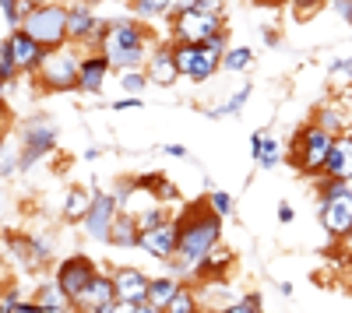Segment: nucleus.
Here are the masks:
<instances>
[{
    "instance_id": "obj_1",
    "label": "nucleus",
    "mask_w": 352,
    "mask_h": 313,
    "mask_svg": "<svg viewBox=\"0 0 352 313\" xmlns=\"http://www.w3.org/2000/svg\"><path fill=\"white\" fill-rule=\"evenodd\" d=\"M222 243V215L212 211L208 201L190 205L176 218V268L190 271Z\"/></svg>"
},
{
    "instance_id": "obj_2",
    "label": "nucleus",
    "mask_w": 352,
    "mask_h": 313,
    "mask_svg": "<svg viewBox=\"0 0 352 313\" xmlns=\"http://www.w3.org/2000/svg\"><path fill=\"white\" fill-rule=\"evenodd\" d=\"M99 49L106 53L113 71H141L155 49L152 28H148V21H138V18H113V21H106Z\"/></svg>"
},
{
    "instance_id": "obj_3",
    "label": "nucleus",
    "mask_w": 352,
    "mask_h": 313,
    "mask_svg": "<svg viewBox=\"0 0 352 313\" xmlns=\"http://www.w3.org/2000/svg\"><path fill=\"white\" fill-rule=\"evenodd\" d=\"M320 205H317V218L324 225V233L331 240H349L352 236V187L345 180H328L320 176Z\"/></svg>"
},
{
    "instance_id": "obj_4",
    "label": "nucleus",
    "mask_w": 352,
    "mask_h": 313,
    "mask_svg": "<svg viewBox=\"0 0 352 313\" xmlns=\"http://www.w3.org/2000/svg\"><path fill=\"white\" fill-rule=\"evenodd\" d=\"M331 145H335V134H328L317 124H307L296 137H292L289 162L296 165L303 176H324V162H328Z\"/></svg>"
},
{
    "instance_id": "obj_5",
    "label": "nucleus",
    "mask_w": 352,
    "mask_h": 313,
    "mask_svg": "<svg viewBox=\"0 0 352 313\" xmlns=\"http://www.w3.org/2000/svg\"><path fill=\"white\" fill-rule=\"evenodd\" d=\"M78 71H81V56L74 43H64V46L43 53L36 78L46 92H78Z\"/></svg>"
},
{
    "instance_id": "obj_6",
    "label": "nucleus",
    "mask_w": 352,
    "mask_h": 313,
    "mask_svg": "<svg viewBox=\"0 0 352 313\" xmlns=\"http://www.w3.org/2000/svg\"><path fill=\"white\" fill-rule=\"evenodd\" d=\"M21 28L32 36L43 49H56L67 43V4H56V0H46V4L32 8L25 14Z\"/></svg>"
},
{
    "instance_id": "obj_7",
    "label": "nucleus",
    "mask_w": 352,
    "mask_h": 313,
    "mask_svg": "<svg viewBox=\"0 0 352 313\" xmlns=\"http://www.w3.org/2000/svg\"><path fill=\"white\" fill-rule=\"evenodd\" d=\"M173 56H176V67H180V78L194 84L212 81L222 71V56L212 53L204 43H173Z\"/></svg>"
},
{
    "instance_id": "obj_8",
    "label": "nucleus",
    "mask_w": 352,
    "mask_h": 313,
    "mask_svg": "<svg viewBox=\"0 0 352 313\" xmlns=\"http://www.w3.org/2000/svg\"><path fill=\"white\" fill-rule=\"evenodd\" d=\"M226 28V11L208 14V11H173L169 14V32L173 43H204L208 36Z\"/></svg>"
},
{
    "instance_id": "obj_9",
    "label": "nucleus",
    "mask_w": 352,
    "mask_h": 313,
    "mask_svg": "<svg viewBox=\"0 0 352 313\" xmlns=\"http://www.w3.org/2000/svg\"><path fill=\"white\" fill-rule=\"evenodd\" d=\"M106 32V21L99 18V11L85 0L67 4V43L85 46V49H99V39Z\"/></svg>"
},
{
    "instance_id": "obj_10",
    "label": "nucleus",
    "mask_w": 352,
    "mask_h": 313,
    "mask_svg": "<svg viewBox=\"0 0 352 313\" xmlns=\"http://www.w3.org/2000/svg\"><path fill=\"white\" fill-rule=\"evenodd\" d=\"M56 148V127L50 117H32L21 127V173H28L36 162H43Z\"/></svg>"
},
{
    "instance_id": "obj_11",
    "label": "nucleus",
    "mask_w": 352,
    "mask_h": 313,
    "mask_svg": "<svg viewBox=\"0 0 352 313\" xmlns=\"http://www.w3.org/2000/svg\"><path fill=\"white\" fill-rule=\"evenodd\" d=\"M96 275H99L96 261L85 257V253H71V257H64L60 264H56V271H53L56 286H60L71 299H78V296L85 292V286H88V281H92Z\"/></svg>"
},
{
    "instance_id": "obj_12",
    "label": "nucleus",
    "mask_w": 352,
    "mask_h": 313,
    "mask_svg": "<svg viewBox=\"0 0 352 313\" xmlns=\"http://www.w3.org/2000/svg\"><path fill=\"white\" fill-rule=\"evenodd\" d=\"M116 215H120V205L113 201V194L96 190L92 208H88V215H85V222H81L85 236L92 240V243H109V229H113V218H116Z\"/></svg>"
},
{
    "instance_id": "obj_13",
    "label": "nucleus",
    "mask_w": 352,
    "mask_h": 313,
    "mask_svg": "<svg viewBox=\"0 0 352 313\" xmlns=\"http://www.w3.org/2000/svg\"><path fill=\"white\" fill-rule=\"evenodd\" d=\"M0 49L11 56V64H14L18 74H36L39 64H43V53H46L32 36L25 32V28H11V36L0 43Z\"/></svg>"
},
{
    "instance_id": "obj_14",
    "label": "nucleus",
    "mask_w": 352,
    "mask_h": 313,
    "mask_svg": "<svg viewBox=\"0 0 352 313\" xmlns=\"http://www.w3.org/2000/svg\"><path fill=\"white\" fill-rule=\"evenodd\" d=\"M138 250H144L148 257L166 261V264L176 261V218L155 225V229H141V236H138Z\"/></svg>"
},
{
    "instance_id": "obj_15",
    "label": "nucleus",
    "mask_w": 352,
    "mask_h": 313,
    "mask_svg": "<svg viewBox=\"0 0 352 313\" xmlns=\"http://www.w3.org/2000/svg\"><path fill=\"white\" fill-rule=\"evenodd\" d=\"M109 71L113 64L106 60V53L102 49H88L81 56V71H78V92L85 95H99L106 89V81H109Z\"/></svg>"
},
{
    "instance_id": "obj_16",
    "label": "nucleus",
    "mask_w": 352,
    "mask_h": 313,
    "mask_svg": "<svg viewBox=\"0 0 352 313\" xmlns=\"http://www.w3.org/2000/svg\"><path fill=\"white\" fill-rule=\"evenodd\" d=\"M144 74L155 89H173L180 81V67H176V56H173V39L169 43H155L148 64H144Z\"/></svg>"
},
{
    "instance_id": "obj_17",
    "label": "nucleus",
    "mask_w": 352,
    "mask_h": 313,
    "mask_svg": "<svg viewBox=\"0 0 352 313\" xmlns=\"http://www.w3.org/2000/svg\"><path fill=\"white\" fill-rule=\"evenodd\" d=\"M148 275H141L138 268H116L113 271V292L116 303H148Z\"/></svg>"
},
{
    "instance_id": "obj_18",
    "label": "nucleus",
    "mask_w": 352,
    "mask_h": 313,
    "mask_svg": "<svg viewBox=\"0 0 352 313\" xmlns=\"http://www.w3.org/2000/svg\"><path fill=\"white\" fill-rule=\"evenodd\" d=\"M109 303H116V292H113V275H102V271H99V275L85 286V292L74 299V310H78V313H92V310L109 306Z\"/></svg>"
},
{
    "instance_id": "obj_19",
    "label": "nucleus",
    "mask_w": 352,
    "mask_h": 313,
    "mask_svg": "<svg viewBox=\"0 0 352 313\" xmlns=\"http://www.w3.org/2000/svg\"><path fill=\"white\" fill-rule=\"evenodd\" d=\"M324 176L328 180H352V130L338 134L335 145L328 152V162H324Z\"/></svg>"
},
{
    "instance_id": "obj_20",
    "label": "nucleus",
    "mask_w": 352,
    "mask_h": 313,
    "mask_svg": "<svg viewBox=\"0 0 352 313\" xmlns=\"http://www.w3.org/2000/svg\"><path fill=\"white\" fill-rule=\"evenodd\" d=\"M92 197H96V190H88V187H71V190L64 194L60 218H64L67 225H81L85 215H88V208H92Z\"/></svg>"
},
{
    "instance_id": "obj_21",
    "label": "nucleus",
    "mask_w": 352,
    "mask_h": 313,
    "mask_svg": "<svg viewBox=\"0 0 352 313\" xmlns=\"http://www.w3.org/2000/svg\"><path fill=\"white\" fill-rule=\"evenodd\" d=\"M138 236H141V225L134 218V211H120L113 218V229H109V243L120 246V250H134L138 246Z\"/></svg>"
},
{
    "instance_id": "obj_22",
    "label": "nucleus",
    "mask_w": 352,
    "mask_h": 313,
    "mask_svg": "<svg viewBox=\"0 0 352 313\" xmlns=\"http://www.w3.org/2000/svg\"><path fill=\"white\" fill-rule=\"evenodd\" d=\"M250 95H254V84H250V81H243L236 92H229V95H226V102H219V106H208L204 113H208L212 120H222V117H240Z\"/></svg>"
},
{
    "instance_id": "obj_23",
    "label": "nucleus",
    "mask_w": 352,
    "mask_h": 313,
    "mask_svg": "<svg viewBox=\"0 0 352 313\" xmlns=\"http://www.w3.org/2000/svg\"><path fill=\"white\" fill-rule=\"evenodd\" d=\"M232 264V250H226L222 243L208 253V257H204L197 268H194V278H201V281H212V278H222L226 275V268Z\"/></svg>"
},
{
    "instance_id": "obj_24",
    "label": "nucleus",
    "mask_w": 352,
    "mask_h": 313,
    "mask_svg": "<svg viewBox=\"0 0 352 313\" xmlns=\"http://www.w3.org/2000/svg\"><path fill=\"white\" fill-rule=\"evenodd\" d=\"M36 303L43 306V310H67V313H78L74 310V299L56 286V278H50V281H43V286L36 289Z\"/></svg>"
},
{
    "instance_id": "obj_25",
    "label": "nucleus",
    "mask_w": 352,
    "mask_h": 313,
    "mask_svg": "<svg viewBox=\"0 0 352 313\" xmlns=\"http://www.w3.org/2000/svg\"><path fill=\"white\" fill-rule=\"evenodd\" d=\"M317 127H324L328 134H345V130H352V124H349V113L342 109V106H335V102H328V106H320L317 109V120H314Z\"/></svg>"
},
{
    "instance_id": "obj_26",
    "label": "nucleus",
    "mask_w": 352,
    "mask_h": 313,
    "mask_svg": "<svg viewBox=\"0 0 352 313\" xmlns=\"http://www.w3.org/2000/svg\"><path fill=\"white\" fill-rule=\"evenodd\" d=\"M180 286L184 281L176 278V275H162V278H152L148 281V303H155V306H162L166 310V303L180 292Z\"/></svg>"
},
{
    "instance_id": "obj_27",
    "label": "nucleus",
    "mask_w": 352,
    "mask_h": 313,
    "mask_svg": "<svg viewBox=\"0 0 352 313\" xmlns=\"http://www.w3.org/2000/svg\"><path fill=\"white\" fill-rule=\"evenodd\" d=\"M21 173V148H14V137L4 134L0 137V180H11Z\"/></svg>"
},
{
    "instance_id": "obj_28",
    "label": "nucleus",
    "mask_w": 352,
    "mask_h": 313,
    "mask_svg": "<svg viewBox=\"0 0 352 313\" xmlns=\"http://www.w3.org/2000/svg\"><path fill=\"white\" fill-rule=\"evenodd\" d=\"M131 11L138 21H159L173 14V0H131Z\"/></svg>"
},
{
    "instance_id": "obj_29",
    "label": "nucleus",
    "mask_w": 352,
    "mask_h": 313,
    "mask_svg": "<svg viewBox=\"0 0 352 313\" xmlns=\"http://www.w3.org/2000/svg\"><path fill=\"white\" fill-rule=\"evenodd\" d=\"M250 64H254V49L250 46H229L222 53V71L226 74H243V71H250Z\"/></svg>"
},
{
    "instance_id": "obj_30",
    "label": "nucleus",
    "mask_w": 352,
    "mask_h": 313,
    "mask_svg": "<svg viewBox=\"0 0 352 313\" xmlns=\"http://www.w3.org/2000/svg\"><path fill=\"white\" fill-rule=\"evenodd\" d=\"M254 162H257V169H275V165L282 162V145H278V137L264 134V141H261V152L254 155Z\"/></svg>"
},
{
    "instance_id": "obj_31",
    "label": "nucleus",
    "mask_w": 352,
    "mask_h": 313,
    "mask_svg": "<svg viewBox=\"0 0 352 313\" xmlns=\"http://www.w3.org/2000/svg\"><path fill=\"white\" fill-rule=\"evenodd\" d=\"M134 218H138L141 229H155V225H162V222H173V215H169V208H166L162 201L148 205L144 211H134Z\"/></svg>"
},
{
    "instance_id": "obj_32",
    "label": "nucleus",
    "mask_w": 352,
    "mask_h": 313,
    "mask_svg": "<svg viewBox=\"0 0 352 313\" xmlns=\"http://www.w3.org/2000/svg\"><path fill=\"white\" fill-rule=\"evenodd\" d=\"M194 310H201L197 306V292L187 289V286H180V292L166 303V313H194Z\"/></svg>"
},
{
    "instance_id": "obj_33",
    "label": "nucleus",
    "mask_w": 352,
    "mask_h": 313,
    "mask_svg": "<svg viewBox=\"0 0 352 313\" xmlns=\"http://www.w3.org/2000/svg\"><path fill=\"white\" fill-rule=\"evenodd\" d=\"M116 74H120V89L127 92V95H141L144 89H148V74H144V67L141 71H116Z\"/></svg>"
},
{
    "instance_id": "obj_34",
    "label": "nucleus",
    "mask_w": 352,
    "mask_h": 313,
    "mask_svg": "<svg viewBox=\"0 0 352 313\" xmlns=\"http://www.w3.org/2000/svg\"><path fill=\"white\" fill-rule=\"evenodd\" d=\"M219 313H264V303H261L257 292H247V296H240V299H232L229 306H222Z\"/></svg>"
},
{
    "instance_id": "obj_35",
    "label": "nucleus",
    "mask_w": 352,
    "mask_h": 313,
    "mask_svg": "<svg viewBox=\"0 0 352 313\" xmlns=\"http://www.w3.org/2000/svg\"><path fill=\"white\" fill-rule=\"evenodd\" d=\"M204 201L212 205V211L215 215H222V218H229L232 215V208H236V197H232L229 190H208V197Z\"/></svg>"
},
{
    "instance_id": "obj_36",
    "label": "nucleus",
    "mask_w": 352,
    "mask_h": 313,
    "mask_svg": "<svg viewBox=\"0 0 352 313\" xmlns=\"http://www.w3.org/2000/svg\"><path fill=\"white\" fill-rule=\"evenodd\" d=\"M173 11H208V14H219L222 0H173Z\"/></svg>"
},
{
    "instance_id": "obj_37",
    "label": "nucleus",
    "mask_w": 352,
    "mask_h": 313,
    "mask_svg": "<svg viewBox=\"0 0 352 313\" xmlns=\"http://www.w3.org/2000/svg\"><path fill=\"white\" fill-rule=\"evenodd\" d=\"M134 194H138V180H120V183H116V190H113V201L120 205V211H124Z\"/></svg>"
},
{
    "instance_id": "obj_38",
    "label": "nucleus",
    "mask_w": 352,
    "mask_h": 313,
    "mask_svg": "<svg viewBox=\"0 0 352 313\" xmlns=\"http://www.w3.org/2000/svg\"><path fill=\"white\" fill-rule=\"evenodd\" d=\"M21 74L14 71V64H11V56L0 49V84H11V81H18Z\"/></svg>"
},
{
    "instance_id": "obj_39",
    "label": "nucleus",
    "mask_w": 352,
    "mask_h": 313,
    "mask_svg": "<svg viewBox=\"0 0 352 313\" xmlns=\"http://www.w3.org/2000/svg\"><path fill=\"white\" fill-rule=\"evenodd\" d=\"M328 74L335 78H352V56H338V60L328 64Z\"/></svg>"
},
{
    "instance_id": "obj_40",
    "label": "nucleus",
    "mask_w": 352,
    "mask_h": 313,
    "mask_svg": "<svg viewBox=\"0 0 352 313\" xmlns=\"http://www.w3.org/2000/svg\"><path fill=\"white\" fill-rule=\"evenodd\" d=\"M8 313H43V306H39L36 299H14V303L8 306Z\"/></svg>"
},
{
    "instance_id": "obj_41",
    "label": "nucleus",
    "mask_w": 352,
    "mask_h": 313,
    "mask_svg": "<svg viewBox=\"0 0 352 313\" xmlns=\"http://www.w3.org/2000/svg\"><path fill=\"white\" fill-rule=\"evenodd\" d=\"M328 4L338 11V18H342L345 25H352V0H328Z\"/></svg>"
},
{
    "instance_id": "obj_42",
    "label": "nucleus",
    "mask_w": 352,
    "mask_h": 313,
    "mask_svg": "<svg viewBox=\"0 0 352 313\" xmlns=\"http://www.w3.org/2000/svg\"><path fill=\"white\" fill-rule=\"evenodd\" d=\"M261 39H264V46H272V49L282 46L278 43V32H275V28H268V25H261Z\"/></svg>"
},
{
    "instance_id": "obj_43",
    "label": "nucleus",
    "mask_w": 352,
    "mask_h": 313,
    "mask_svg": "<svg viewBox=\"0 0 352 313\" xmlns=\"http://www.w3.org/2000/svg\"><path fill=\"white\" fill-rule=\"evenodd\" d=\"M162 155H169V159H190L187 145H162Z\"/></svg>"
},
{
    "instance_id": "obj_44",
    "label": "nucleus",
    "mask_w": 352,
    "mask_h": 313,
    "mask_svg": "<svg viewBox=\"0 0 352 313\" xmlns=\"http://www.w3.org/2000/svg\"><path fill=\"white\" fill-rule=\"evenodd\" d=\"M292 218H296V208H292L289 201H282V205H278V222H282V225H289Z\"/></svg>"
},
{
    "instance_id": "obj_45",
    "label": "nucleus",
    "mask_w": 352,
    "mask_h": 313,
    "mask_svg": "<svg viewBox=\"0 0 352 313\" xmlns=\"http://www.w3.org/2000/svg\"><path fill=\"white\" fill-rule=\"evenodd\" d=\"M138 106H141V99H138V95H131V99H116V102H113V109H116V113H124V109H138Z\"/></svg>"
},
{
    "instance_id": "obj_46",
    "label": "nucleus",
    "mask_w": 352,
    "mask_h": 313,
    "mask_svg": "<svg viewBox=\"0 0 352 313\" xmlns=\"http://www.w3.org/2000/svg\"><path fill=\"white\" fill-rule=\"evenodd\" d=\"M134 313H166L162 306H155V303H138L134 306Z\"/></svg>"
},
{
    "instance_id": "obj_47",
    "label": "nucleus",
    "mask_w": 352,
    "mask_h": 313,
    "mask_svg": "<svg viewBox=\"0 0 352 313\" xmlns=\"http://www.w3.org/2000/svg\"><path fill=\"white\" fill-rule=\"evenodd\" d=\"M8 134V113H4V106H0V137Z\"/></svg>"
},
{
    "instance_id": "obj_48",
    "label": "nucleus",
    "mask_w": 352,
    "mask_h": 313,
    "mask_svg": "<svg viewBox=\"0 0 352 313\" xmlns=\"http://www.w3.org/2000/svg\"><path fill=\"white\" fill-rule=\"evenodd\" d=\"M278 292H282V296H292L296 289H292V281H278Z\"/></svg>"
},
{
    "instance_id": "obj_49",
    "label": "nucleus",
    "mask_w": 352,
    "mask_h": 313,
    "mask_svg": "<svg viewBox=\"0 0 352 313\" xmlns=\"http://www.w3.org/2000/svg\"><path fill=\"white\" fill-rule=\"evenodd\" d=\"M99 155H102V152H99V148H88V152H85V162H96V159H99Z\"/></svg>"
},
{
    "instance_id": "obj_50",
    "label": "nucleus",
    "mask_w": 352,
    "mask_h": 313,
    "mask_svg": "<svg viewBox=\"0 0 352 313\" xmlns=\"http://www.w3.org/2000/svg\"><path fill=\"white\" fill-rule=\"evenodd\" d=\"M92 313H116V310H113V303H109V306H99V310H92Z\"/></svg>"
},
{
    "instance_id": "obj_51",
    "label": "nucleus",
    "mask_w": 352,
    "mask_h": 313,
    "mask_svg": "<svg viewBox=\"0 0 352 313\" xmlns=\"http://www.w3.org/2000/svg\"><path fill=\"white\" fill-rule=\"evenodd\" d=\"M261 4H292V0H261Z\"/></svg>"
},
{
    "instance_id": "obj_52",
    "label": "nucleus",
    "mask_w": 352,
    "mask_h": 313,
    "mask_svg": "<svg viewBox=\"0 0 352 313\" xmlns=\"http://www.w3.org/2000/svg\"><path fill=\"white\" fill-rule=\"evenodd\" d=\"M25 4H32V8H39V4H46V0H25Z\"/></svg>"
},
{
    "instance_id": "obj_53",
    "label": "nucleus",
    "mask_w": 352,
    "mask_h": 313,
    "mask_svg": "<svg viewBox=\"0 0 352 313\" xmlns=\"http://www.w3.org/2000/svg\"><path fill=\"white\" fill-rule=\"evenodd\" d=\"M85 4H92V8H99V4H106V0H85Z\"/></svg>"
},
{
    "instance_id": "obj_54",
    "label": "nucleus",
    "mask_w": 352,
    "mask_h": 313,
    "mask_svg": "<svg viewBox=\"0 0 352 313\" xmlns=\"http://www.w3.org/2000/svg\"><path fill=\"white\" fill-rule=\"evenodd\" d=\"M56 4H74V0H56Z\"/></svg>"
},
{
    "instance_id": "obj_55",
    "label": "nucleus",
    "mask_w": 352,
    "mask_h": 313,
    "mask_svg": "<svg viewBox=\"0 0 352 313\" xmlns=\"http://www.w3.org/2000/svg\"><path fill=\"white\" fill-rule=\"evenodd\" d=\"M194 313H208V310H194Z\"/></svg>"
},
{
    "instance_id": "obj_56",
    "label": "nucleus",
    "mask_w": 352,
    "mask_h": 313,
    "mask_svg": "<svg viewBox=\"0 0 352 313\" xmlns=\"http://www.w3.org/2000/svg\"><path fill=\"white\" fill-rule=\"evenodd\" d=\"M208 313H215V310H208Z\"/></svg>"
},
{
    "instance_id": "obj_57",
    "label": "nucleus",
    "mask_w": 352,
    "mask_h": 313,
    "mask_svg": "<svg viewBox=\"0 0 352 313\" xmlns=\"http://www.w3.org/2000/svg\"><path fill=\"white\" fill-rule=\"evenodd\" d=\"M0 243H4V240H0Z\"/></svg>"
},
{
    "instance_id": "obj_58",
    "label": "nucleus",
    "mask_w": 352,
    "mask_h": 313,
    "mask_svg": "<svg viewBox=\"0 0 352 313\" xmlns=\"http://www.w3.org/2000/svg\"><path fill=\"white\" fill-rule=\"evenodd\" d=\"M324 4H328V0H324Z\"/></svg>"
}]
</instances>
